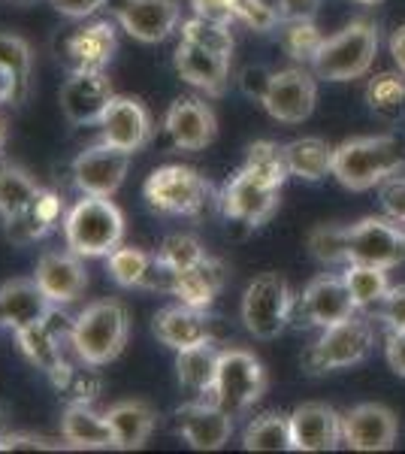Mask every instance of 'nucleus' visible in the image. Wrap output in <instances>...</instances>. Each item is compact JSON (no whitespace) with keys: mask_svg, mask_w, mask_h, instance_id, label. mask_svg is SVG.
Instances as JSON below:
<instances>
[{"mask_svg":"<svg viewBox=\"0 0 405 454\" xmlns=\"http://www.w3.org/2000/svg\"><path fill=\"white\" fill-rule=\"evenodd\" d=\"M115 52V27L109 21H91L64 36L61 55L70 70H103Z\"/></svg>","mask_w":405,"mask_h":454,"instance_id":"b1692460","label":"nucleus"},{"mask_svg":"<svg viewBox=\"0 0 405 454\" xmlns=\"http://www.w3.org/2000/svg\"><path fill=\"white\" fill-rule=\"evenodd\" d=\"M272 73L269 67H261V64H254V67H245L239 73V88L245 98L257 100V104H263V98H267L269 91V82H272Z\"/></svg>","mask_w":405,"mask_h":454,"instance_id":"49530a36","label":"nucleus"},{"mask_svg":"<svg viewBox=\"0 0 405 454\" xmlns=\"http://www.w3.org/2000/svg\"><path fill=\"white\" fill-rule=\"evenodd\" d=\"M381 207L390 218L405 222V179H387V185L381 188Z\"/></svg>","mask_w":405,"mask_h":454,"instance_id":"09e8293b","label":"nucleus"},{"mask_svg":"<svg viewBox=\"0 0 405 454\" xmlns=\"http://www.w3.org/2000/svg\"><path fill=\"white\" fill-rule=\"evenodd\" d=\"M16 340H19L21 351H25V357L34 364V367H40L43 372H49V376H58V372L64 370L61 348H58V336L51 333L49 321H43V325H36V327H27V331H19Z\"/></svg>","mask_w":405,"mask_h":454,"instance_id":"72a5a7b5","label":"nucleus"},{"mask_svg":"<svg viewBox=\"0 0 405 454\" xmlns=\"http://www.w3.org/2000/svg\"><path fill=\"white\" fill-rule=\"evenodd\" d=\"M342 279H345V285H348L357 309H372V306H378L390 291L387 270L372 267V263H348V270L342 273Z\"/></svg>","mask_w":405,"mask_h":454,"instance_id":"473e14b6","label":"nucleus"},{"mask_svg":"<svg viewBox=\"0 0 405 454\" xmlns=\"http://www.w3.org/2000/svg\"><path fill=\"white\" fill-rule=\"evenodd\" d=\"M51 445L40 436L27 434H4L0 436V451H49Z\"/></svg>","mask_w":405,"mask_h":454,"instance_id":"603ef678","label":"nucleus"},{"mask_svg":"<svg viewBox=\"0 0 405 454\" xmlns=\"http://www.w3.org/2000/svg\"><path fill=\"white\" fill-rule=\"evenodd\" d=\"M128 336L130 315L119 300H97V303L85 306L70 327L73 348L88 367H103V364L115 361L128 346Z\"/></svg>","mask_w":405,"mask_h":454,"instance_id":"f03ea898","label":"nucleus"},{"mask_svg":"<svg viewBox=\"0 0 405 454\" xmlns=\"http://www.w3.org/2000/svg\"><path fill=\"white\" fill-rule=\"evenodd\" d=\"M276 12L282 21H306V19H315L318 0H278Z\"/></svg>","mask_w":405,"mask_h":454,"instance_id":"8fccbe9b","label":"nucleus"},{"mask_svg":"<svg viewBox=\"0 0 405 454\" xmlns=\"http://www.w3.org/2000/svg\"><path fill=\"white\" fill-rule=\"evenodd\" d=\"M164 130L182 152H200L218 134V121L209 104L200 98H179L173 100L164 115Z\"/></svg>","mask_w":405,"mask_h":454,"instance_id":"6ab92c4d","label":"nucleus"},{"mask_svg":"<svg viewBox=\"0 0 405 454\" xmlns=\"http://www.w3.org/2000/svg\"><path fill=\"white\" fill-rule=\"evenodd\" d=\"M4 145H6V128H4V121H0V152H4Z\"/></svg>","mask_w":405,"mask_h":454,"instance_id":"13d9d810","label":"nucleus"},{"mask_svg":"<svg viewBox=\"0 0 405 454\" xmlns=\"http://www.w3.org/2000/svg\"><path fill=\"white\" fill-rule=\"evenodd\" d=\"M287 419L293 451H333L342 442V415L327 403H303Z\"/></svg>","mask_w":405,"mask_h":454,"instance_id":"aec40b11","label":"nucleus"},{"mask_svg":"<svg viewBox=\"0 0 405 454\" xmlns=\"http://www.w3.org/2000/svg\"><path fill=\"white\" fill-rule=\"evenodd\" d=\"M233 21H242L245 27H252L257 34H269L282 25L276 6H269L267 0H230Z\"/></svg>","mask_w":405,"mask_h":454,"instance_id":"79ce46f5","label":"nucleus"},{"mask_svg":"<svg viewBox=\"0 0 405 454\" xmlns=\"http://www.w3.org/2000/svg\"><path fill=\"white\" fill-rule=\"evenodd\" d=\"M152 331L173 351H185V348L203 346V342H212V331H209V321H206L203 309H191V306H182V303L167 306V309H160L154 315Z\"/></svg>","mask_w":405,"mask_h":454,"instance_id":"a878e982","label":"nucleus"},{"mask_svg":"<svg viewBox=\"0 0 405 454\" xmlns=\"http://www.w3.org/2000/svg\"><path fill=\"white\" fill-rule=\"evenodd\" d=\"M113 98H115L113 82H109L103 70H73L70 79L61 88V113L76 128L100 124L106 106L113 104Z\"/></svg>","mask_w":405,"mask_h":454,"instance_id":"4468645a","label":"nucleus"},{"mask_svg":"<svg viewBox=\"0 0 405 454\" xmlns=\"http://www.w3.org/2000/svg\"><path fill=\"white\" fill-rule=\"evenodd\" d=\"M173 67L185 82H191L200 91L212 94V98H221L227 91V82H230V58H221L215 52L203 46H194V43L182 40L175 46L173 55Z\"/></svg>","mask_w":405,"mask_h":454,"instance_id":"4be33fe9","label":"nucleus"},{"mask_svg":"<svg viewBox=\"0 0 405 454\" xmlns=\"http://www.w3.org/2000/svg\"><path fill=\"white\" fill-rule=\"evenodd\" d=\"M130 167V152L115 149L109 143L88 145L73 160V182L88 197H113L121 188Z\"/></svg>","mask_w":405,"mask_h":454,"instance_id":"f8f14e48","label":"nucleus"},{"mask_svg":"<svg viewBox=\"0 0 405 454\" xmlns=\"http://www.w3.org/2000/svg\"><path fill=\"white\" fill-rule=\"evenodd\" d=\"M378 315L390 331H405V285H390L387 297L378 303Z\"/></svg>","mask_w":405,"mask_h":454,"instance_id":"a18cd8bd","label":"nucleus"},{"mask_svg":"<svg viewBox=\"0 0 405 454\" xmlns=\"http://www.w3.org/2000/svg\"><path fill=\"white\" fill-rule=\"evenodd\" d=\"M51 300L43 294L36 279H12L0 288V318L12 333L36 327L51 318Z\"/></svg>","mask_w":405,"mask_h":454,"instance_id":"5701e85b","label":"nucleus"},{"mask_svg":"<svg viewBox=\"0 0 405 454\" xmlns=\"http://www.w3.org/2000/svg\"><path fill=\"white\" fill-rule=\"evenodd\" d=\"M245 167L261 176H267V179L278 182V185H284V179L291 173H287V164H284V152L282 145L269 143V140H261V143H252L248 145V155H245Z\"/></svg>","mask_w":405,"mask_h":454,"instance_id":"a19ab883","label":"nucleus"},{"mask_svg":"<svg viewBox=\"0 0 405 454\" xmlns=\"http://www.w3.org/2000/svg\"><path fill=\"white\" fill-rule=\"evenodd\" d=\"M206 258L209 254H206L203 243L197 237H191V233H169L158 248V261L167 273H182V270L197 267Z\"/></svg>","mask_w":405,"mask_h":454,"instance_id":"ea45409f","label":"nucleus"},{"mask_svg":"<svg viewBox=\"0 0 405 454\" xmlns=\"http://www.w3.org/2000/svg\"><path fill=\"white\" fill-rule=\"evenodd\" d=\"M405 167V143L400 137H354L333 149L336 182L348 192H370Z\"/></svg>","mask_w":405,"mask_h":454,"instance_id":"f257e3e1","label":"nucleus"},{"mask_svg":"<svg viewBox=\"0 0 405 454\" xmlns=\"http://www.w3.org/2000/svg\"><path fill=\"white\" fill-rule=\"evenodd\" d=\"M31 207L36 209V215H40L43 222H49L51 227H55L64 218V200H61V194L49 192V188H40V192H36Z\"/></svg>","mask_w":405,"mask_h":454,"instance_id":"de8ad7c7","label":"nucleus"},{"mask_svg":"<svg viewBox=\"0 0 405 454\" xmlns=\"http://www.w3.org/2000/svg\"><path fill=\"white\" fill-rule=\"evenodd\" d=\"M366 104L381 119H396L405 113V73H378L366 85Z\"/></svg>","mask_w":405,"mask_h":454,"instance_id":"c9c22d12","label":"nucleus"},{"mask_svg":"<svg viewBox=\"0 0 405 454\" xmlns=\"http://www.w3.org/2000/svg\"><path fill=\"white\" fill-rule=\"evenodd\" d=\"M405 261L402 224L396 218H360L345 227V263H372V267H396Z\"/></svg>","mask_w":405,"mask_h":454,"instance_id":"1a4fd4ad","label":"nucleus"},{"mask_svg":"<svg viewBox=\"0 0 405 454\" xmlns=\"http://www.w3.org/2000/svg\"><path fill=\"white\" fill-rule=\"evenodd\" d=\"M40 185L31 179V173H25L21 167L4 164L0 167V215L12 218L21 209H27L34 203Z\"/></svg>","mask_w":405,"mask_h":454,"instance_id":"e433bc0d","label":"nucleus"},{"mask_svg":"<svg viewBox=\"0 0 405 454\" xmlns=\"http://www.w3.org/2000/svg\"><path fill=\"white\" fill-rule=\"evenodd\" d=\"M0 327H4V318H0Z\"/></svg>","mask_w":405,"mask_h":454,"instance_id":"e2e57ef3","label":"nucleus"},{"mask_svg":"<svg viewBox=\"0 0 405 454\" xmlns=\"http://www.w3.org/2000/svg\"><path fill=\"white\" fill-rule=\"evenodd\" d=\"M34 279L43 288L51 303H73L76 297H82V291L88 288V273L82 254H76L73 248L67 252H46L36 261Z\"/></svg>","mask_w":405,"mask_h":454,"instance_id":"412c9836","label":"nucleus"},{"mask_svg":"<svg viewBox=\"0 0 405 454\" xmlns=\"http://www.w3.org/2000/svg\"><path fill=\"white\" fill-rule=\"evenodd\" d=\"M287 173L306 182H318L327 173H333V149L318 137H303L282 145Z\"/></svg>","mask_w":405,"mask_h":454,"instance_id":"c756f323","label":"nucleus"},{"mask_svg":"<svg viewBox=\"0 0 405 454\" xmlns=\"http://www.w3.org/2000/svg\"><path fill=\"white\" fill-rule=\"evenodd\" d=\"M103 4H106V0H51V6L67 19H88V16H94Z\"/></svg>","mask_w":405,"mask_h":454,"instance_id":"864d4df0","label":"nucleus"},{"mask_svg":"<svg viewBox=\"0 0 405 454\" xmlns=\"http://www.w3.org/2000/svg\"><path fill=\"white\" fill-rule=\"evenodd\" d=\"M175 430L194 451H218L230 442L233 415L212 400L185 403L175 409Z\"/></svg>","mask_w":405,"mask_h":454,"instance_id":"dca6fc26","label":"nucleus"},{"mask_svg":"<svg viewBox=\"0 0 405 454\" xmlns=\"http://www.w3.org/2000/svg\"><path fill=\"white\" fill-rule=\"evenodd\" d=\"M308 248L312 254L323 263L333 261H345V227H333V224H321L308 233Z\"/></svg>","mask_w":405,"mask_h":454,"instance_id":"c03bdc74","label":"nucleus"},{"mask_svg":"<svg viewBox=\"0 0 405 454\" xmlns=\"http://www.w3.org/2000/svg\"><path fill=\"white\" fill-rule=\"evenodd\" d=\"M10 4H16V6H31V4H36V0H10Z\"/></svg>","mask_w":405,"mask_h":454,"instance_id":"bf43d9fd","label":"nucleus"},{"mask_svg":"<svg viewBox=\"0 0 405 454\" xmlns=\"http://www.w3.org/2000/svg\"><path fill=\"white\" fill-rule=\"evenodd\" d=\"M182 19L179 0H124L119 6V25L136 43L154 46L175 34Z\"/></svg>","mask_w":405,"mask_h":454,"instance_id":"a211bd4d","label":"nucleus"},{"mask_svg":"<svg viewBox=\"0 0 405 454\" xmlns=\"http://www.w3.org/2000/svg\"><path fill=\"white\" fill-rule=\"evenodd\" d=\"M10 100L16 104V79L0 67V104H10Z\"/></svg>","mask_w":405,"mask_h":454,"instance_id":"4d7b16f0","label":"nucleus"},{"mask_svg":"<svg viewBox=\"0 0 405 454\" xmlns=\"http://www.w3.org/2000/svg\"><path fill=\"white\" fill-rule=\"evenodd\" d=\"M323 40H327V36L318 31V25H315L312 19L282 21V25H278V43H282V49L293 58V61L312 64L315 55H318V49L323 46Z\"/></svg>","mask_w":405,"mask_h":454,"instance_id":"4c0bfd02","label":"nucleus"},{"mask_svg":"<svg viewBox=\"0 0 405 454\" xmlns=\"http://www.w3.org/2000/svg\"><path fill=\"white\" fill-rule=\"evenodd\" d=\"M106 267L121 288H167L169 285V273L160 267L158 254L136 246H119L115 252H109Z\"/></svg>","mask_w":405,"mask_h":454,"instance_id":"bb28decb","label":"nucleus"},{"mask_svg":"<svg viewBox=\"0 0 405 454\" xmlns=\"http://www.w3.org/2000/svg\"><path fill=\"white\" fill-rule=\"evenodd\" d=\"M293 309V294L284 276L261 273L242 294V325L257 340H276L287 327Z\"/></svg>","mask_w":405,"mask_h":454,"instance_id":"0eeeda50","label":"nucleus"},{"mask_svg":"<svg viewBox=\"0 0 405 454\" xmlns=\"http://www.w3.org/2000/svg\"><path fill=\"white\" fill-rule=\"evenodd\" d=\"M100 140L124 152H139L152 140V115L143 106V100L115 94L100 119Z\"/></svg>","mask_w":405,"mask_h":454,"instance_id":"f3484780","label":"nucleus"},{"mask_svg":"<svg viewBox=\"0 0 405 454\" xmlns=\"http://www.w3.org/2000/svg\"><path fill=\"white\" fill-rule=\"evenodd\" d=\"M402 224V243H405V222H400Z\"/></svg>","mask_w":405,"mask_h":454,"instance_id":"680f3d73","label":"nucleus"},{"mask_svg":"<svg viewBox=\"0 0 405 454\" xmlns=\"http://www.w3.org/2000/svg\"><path fill=\"white\" fill-rule=\"evenodd\" d=\"M385 355H387L390 370H393L396 376L405 379V331H390Z\"/></svg>","mask_w":405,"mask_h":454,"instance_id":"5fc2aeb1","label":"nucleus"},{"mask_svg":"<svg viewBox=\"0 0 405 454\" xmlns=\"http://www.w3.org/2000/svg\"><path fill=\"white\" fill-rule=\"evenodd\" d=\"M370 348L372 325L366 318H360V315H351V318L339 321V325L323 327V333L306 348L303 370L318 376V372L354 367V364H360L370 355Z\"/></svg>","mask_w":405,"mask_h":454,"instance_id":"39448f33","label":"nucleus"},{"mask_svg":"<svg viewBox=\"0 0 405 454\" xmlns=\"http://www.w3.org/2000/svg\"><path fill=\"white\" fill-rule=\"evenodd\" d=\"M227 279V267L218 258H206L197 267L182 270V273H169L167 291L179 300L182 306L191 309H209L215 303V297L221 294Z\"/></svg>","mask_w":405,"mask_h":454,"instance_id":"393cba45","label":"nucleus"},{"mask_svg":"<svg viewBox=\"0 0 405 454\" xmlns=\"http://www.w3.org/2000/svg\"><path fill=\"white\" fill-rule=\"evenodd\" d=\"M61 436L70 449H115V436L106 415H97L85 403H70L64 409Z\"/></svg>","mask_w":405,"mask_h":454,"instance_id":"cd10ccee","label":"nucleus"},{"mask_svg":"<svg viewBox=\"0 0 405 454\" xmlns=\"http://www.w3.org/2000/svg\"><path fill=\"white\" fill-rule=\"evenodd\" d=\"M267 391V370L245 348H224L218 361L215 385H212V403L224 412L239 415L252 409Z\"/></svg>","mask_w":405,"mask_h":454,"instance_id":"423d86ee","label":"nucleus"},{"mask_svg":"<svg viewBox=\"0 0 405 454\" xmlns=\"http://www.w3.org/2000/svg\"><path fill=\"white\" fill-rule=\"evenodd\" d=\"M143 194L154 212L164 215H197L209 203V182L182 164L158 167L143 185Z\"/></svg>","mask_w":405,"mask_h":454,"instance_id":"6e6552de","label":"nucleus"},{"mask_svg":"<svg viewBox=\"0 0 405 454\" xmlns=\"http://www.w3.org/2000/svg\"><path fill=\"white\" fill-rule=\"evenodd\" d=\"M106 421L113 427L115 436V449L130 451V449H143L145 439L152 436L158 415L145 400H121L115 406H109Z\"/></svg>","mask_w":405,"mask_h":454,"instance_id":"c85d7f7f","label":"nucleus"},{"mask_svg":"<svg viewBox=\"0 0 405 454\" xmlns=\"http://www.w3.org/2000/svg\"><path fill=\"white\" fill-rule=\"evenodd\" d=\"M0 67L16 79V104H21L27 98L31 70H34V52L27 46V40H21L19 34L0 31Z\"/></svg>","mask_w":405,"mask_h":454,"instance_id":"f704fd0d","label":"nucleus"},{"mask_svg":"<svg viewBox=\"0 0 405 454\" xmlns=\"http://www.w3.org/2000/svg\"><path fill=\"white\" fill-rule=\"evenodd\" d=\"M64 239L82 258H106L124 239V215L109 197H88L73 203L64 215Z\"/></svg>","mask_w":405,"mask_h":454,"instance_id":"7ed1b4c3","label":"nucleus"},{"mask_svg":"<svg viewBox=\"0 0 405 454\" xmlns=\"http://www.w3.org/2000/svg\"><path fill=\"white\" fill-rule=\"evenodd\" d=\"M357 315V303L351 297L342 276H318L306 285V291L293 300L291 321L303 327H330Z\"/></svg>","mask_w":405,"mask_h":454,"instance_id":"9b49d317","label":"nucleus"},{"mask_svg":"<svg viewBox=\"0 0 405 454\" xmlns=\"http://www.w3.org/2000/svg\"><path fill=\"white\" fill-rule=\"evenodd\" d=\"M4 222H6V239H10V243H16V246H31V243L43 239L51 231V224L43 222V218L36 215L34 207L21 209L19 215L4 218Z\"/></svg>","mask_w":405,"mask_h":454,"instance_id":"37998d69","label":"nucleus"},{"mask_svg":"<svg viewBox=\"0 0 405 454\" xmlns=\"http://www.w3.org/2000/svg\"><path fill=\"white\" fill-rule=\"evenodd\" d=\"M357 4H366V6H375V4H385V0H357Z\"/></svg>","mask_w":405,"mask_h":454,"instance_id":"052dcab7","label":"nucleus"},{"mask_svg":"<svg viewBox=\"0 0 405 454\" xmlns=\"http://www.w3.org/2000/svg\"><path fill=\"white\" fill-rule=\"evenodd\" d=\"M218 361H221V351L212 346V342H203V346L179 351V357H175L179 385L188 387V391H194V394H212Z\"/></svg>","mask_w":405,"mask_h":454,"instance_id":"7c9ffc66","label":"nucleus"},{"mask_svg":"<svg viewBox=\"0 0 405 454\" xmlns=\"http://www.w3.org/2000/svg\"><path fill=\"white\" fill-rule=\"evenodd\" d=\"M390 55H393V64L400 67V73H405V25H400L390 36Z\"/></svg>","mask_w":405,"mask_h":454,"instance_id":"6e6d98bb","label":"nucleus"},{"mask_svg":"<svg viewBox=\"0 0 405 454\" xmlns=\"http://www.w3.org/2000/svg\"><path fill=\"white\" fill-rule=\"evenodd\" d=\"M245 451H293L291 445V419L282 412H263L248 424L242 434Z\"/></svg>","mask_w":405,"mask_h":454,"instance_id":"2f4dec72","label":"nucleus"},{"mask_svg":"<svg viewBox=\"0 0 405 454\" xmlns=\"http://www.w3.org/2000/svg\"><path fill=\"white\" fill-rule=\"evenodd\" d=\"M182 40L209 49V52H215L221 58H233V49H237L233 34H230V25H221V21H212V19H203V16L182 21Z\"/></svg>","mask_w":405,"mask_h":454,"instance_id":"58836bf2","label":"nucleus"},{"mask_svg":"<svg viewBox=\"0 0 405 454\" xmlns=\"http://www.w3.org/2000/svg\"><path fill=\"white\" fill-rule=\"evenodd\" d=\"M197 16L221 21V25H230L233 21V10H230V0H191Z\"/></svg>","mask_w":405,"mask_h":454,"instance_id":"3c124183","label":"nucleus"},{"mask_svg":"<svg viewBox=\"0 0 405 454\" xmlns=\"http://www.w3.org/2000/svg\"><path fill=\"white\" fill-rule=\"evenodd\" d=\"M315 104H318V85H315L312 73L287 67L272 73L269 91L261 106L269 113V119L282 124H300L315 113Z\"/></svg>","mask_w":405,"mask_h":454,"instance_id":"ddd939ff","label":"nucleus"},{"mask_svg":"<svg viewBox=\"0 0 405 454\" xmlns=\"http://www.w3.org/2000/svg\"><path fill=\"white\" fill-rule=\"evenodd\" d=\"M375 55H378V27L360 19L323 40L312 67L315 76L327 82H351L370 73Z\"/></svg>","mask_w":405,"mask_h":454,"instance_id":"20e7f679","label":"nucleus"},{"mask_svg":"<svg viewBox=\"0 0 405 454\" xmlns=\"http://www.w3.org/2000/svg\"><path fill=\"white\" fill-rule=\"evenodd\" d=\"M400 436V421L381 403H360L342 415V442L354 451H390Z\"/></svg>","mask_w":405,"mask_h":454,"instance_id":"2eb2a0df","label":"nucleus"},{"mask_svg":"<svg viewBox=\"0 0 405 454\" xmlns=\"http://www.w3.org/2000/svg\"><path fill=\"white\" fill-rule=\"evenodd\" d=\"M278 194H282L278 182L248 170V167L242 164V170L233 176L224 185V192H221V212L239 224L261 227L276 215Z\"/></svg>","mask_w":405,"mask_h":454,"instance_id":"9d476101","label":"nucleus"}]
</instances>
